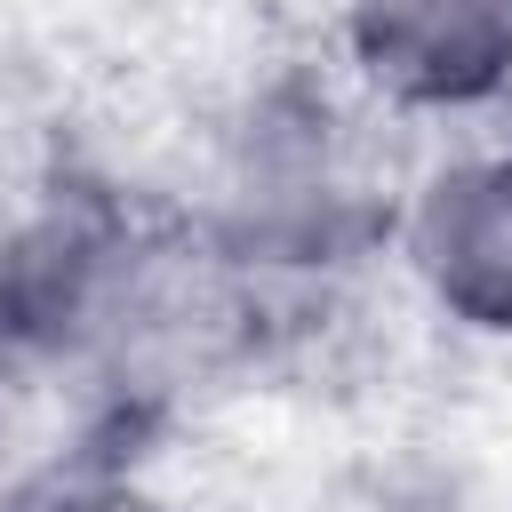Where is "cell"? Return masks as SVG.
<instances>
[{
	"instance_id": "obj_1",
	"label": "cell",
	"mask_w": 512,
	"mask_h": 512,
	"mask_svg": "<svg viewBox=\"0 0 512 512\" xmlns=\"http://www.w3.org/2000/svg\"><path fill=\"white\" fill-rule=\"evenodd\" d=\"M368 128L376 112L336 72H280L248 88L216 136V176L192 216L256 280L280 328L392 248L400 184L376 176Z\"/></svg>"
},
{
	"instance_id": "obj_2",
	"label": "cell",
	"mask_w": 512,
	"mask_h": 512,
	"mask_svg": "<svg viewBox=\"0 0 512 512\" xmlns=\"http://www.w3.org/2000/svg\"><path fill=\"white\" fill-rule=\"evenodd\" d=\"M328 72L376 120H488L512 104V0H336Z\"/></svg>"
},
{
	"instance_id": "obj_3",
	"label": "cell",
	"mask_w": 512,
	"mask_h": 512,
	"mask_svg": "<svg viewBox=\"0 0 512 512\" xmlns=\"http://www.w3.org/2000/svg\"><path fill=\"white\" fill-rule=\"evenodd\" d=\"M392 256L432 320L512 344V128L424 160L392 208Z\"/></svg>"
},
{
	"instance_id": "obj_4",
	"label": "cell",
	"mask_w": 512,
	"mask_h": 512,
	"mask_svg": "<svg viewBox=\"0 0 512 512\" xmlns=\"http://www.w3.org/2000/svg\"><path fill=\"white\" fill-rule=\"evenodd\" d=\"M8 512H176V504L120 456H88V464H64V472H40L32 488H16Z\"/></svg>"
},
{
	"instance_id": "obj_5",
	"label": "cell",
	"mask_w": 512,
	"mask_h": 512,
	"mask_svg": "<svg viewBox=\"0 0 512 512\" xmlns=\"http://www.w3.org/2000/svg\"><path fill=\"white\" fill-rule=\"evenodd\" d=\"M24 384H32V352L16 336V304H8V280H0V424H8V408H16Z\"/></svg>"
}]
</instances>
